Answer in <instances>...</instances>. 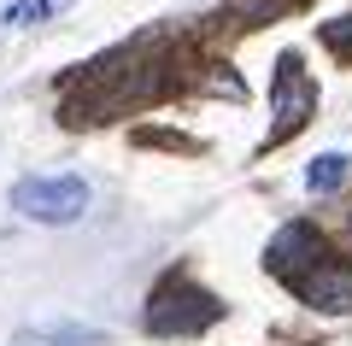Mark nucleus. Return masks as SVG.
Segmentation results:
<instances>
[{
  "label": "nucleus",
  "mask_w": 352,
  "mask_h": 346,
  "mask_svg": "<svg viewBox=\"0 0 352 346\" xmlns=\"http://www.w3.org/2000/svg\"><path fill=\"white\" fill-rule=\"evenodd\" d=\"M323 252H329V247H323V235H317L311 223H288V229L270 241L264 264H270V276H282V282H288V276H300L305 264H317Z\"/></svg>",
  "instance_id": "5"
},
{
  "label": "nucleus",
  "mask_w": 352,
  "mask_h": 346,
  "mask_svg": "<svg viewBox=\"0 0 352 346\" xmlns=\"http://www.w3.org/2000/svg\"><path fill=\"white\" fill-rule=\"evenodd\" d=\"M270 147H282L288 136H300L305 124H311V111H317V83L305 76L300 53H282L276 59V88H270Z\"/></svg>",
  "instance_id": "3"
},
{
  "label": "nucleus",
  "mask_w": 352,
  "mask_h": 346,
  "mask_svg": "<svg viewBox=\"0 0 352 346\" xmlns=\"http://www.w3.org/2000/svg\"><path fill=\"white\" fill-rule=\"evenodd\" d=\"M223 317V299H212L194 276H164L147 299V329L153 334H206L212 323Z\"/></svg>",
  "instance_id": "1"
},
{
  "label": "nucleus",
  "mask_w": 352,
  "mask_h": 346,
  "mask_svg": "<svg viewBox=\"0 0 352 346\" xmlns=\"http://www.w3.org/2000/svg\"><path fill=\"white\" fill-rule=\"evenodd\" d=\"M352 159L346 153H323V159H311V171H305V182H311V194H335L340 182H346Z\"/></svg>",
  "instance_id": "6"
},
{
  "label": "nucleus",
  "mask_w": 352,
  "mask_h": 346,
  "mask_svg": "<svg viewBox=\"0 0 352 346\" xmlns=\"http://www.w3.org/2000/svg\"><path fill=\"white\" fill-rule=\"evenodd\" d=\"M12 211L36 223H76L88 211V182L82 176H24L12 182Z\"/></svg>",
  "instance_id": "2"
},
{
  "label": "nucleus",
  "mask_w": 352,
  "mask_h": 346,
  "mask_svg": "<svg viewBox=\"0 0 352 346\" xmlns=\"http://www.w3.org/2000/svg\"><path fill=\"white\" fill-rule=\"evenodd\" d=\"M323 41H329V47H335V53H352V12L329 18V24H323Z\"/></svg>",
  "instance_id": "7"
},
{
  "label": "nucleus",
  "mask_w": 352,
  "mask_h": 346,
  "mask_svg": "<svg viewBox=\"0 0 352 346\" xmlns=\"http://www.w3.org/2000/svg\"><path fill=\"white\" fill-rule=\"evenodd\" d=\"M41 18H47V0H18V6H6V24H41Z\"/></svg>",
  "instance_id": "8"
},
{
  "label": "nucleus",
  "mask_w": 352,
  "mask_h": 346,
  "mask_svg": "<svg viewBox=\"0 0 352 346\" xmlns=\"http://www.w3.org/2000/svg\"><path fill=\"white\" fill-rule=\"evenodd\" d=\"M288 288L305 299V305H317V311H352V264L329 259V252L311 264V270L288 276Z\"/></svg>",
  "instance_id": "4"
}]
</instances>
